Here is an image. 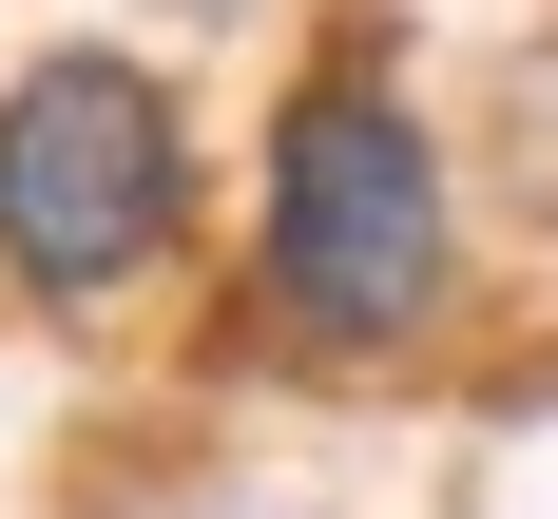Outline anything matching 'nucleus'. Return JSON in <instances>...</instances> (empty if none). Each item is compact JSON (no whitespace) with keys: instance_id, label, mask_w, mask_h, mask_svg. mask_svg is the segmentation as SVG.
Returning <instances> with one entry per match:
<instances>
[{"instance_id":"nucleus-1","label":"nucleus","mask_w":558,"mask_h":519,"mask_svg":"<svg viewBox=\"0 0 558 519\" xmlns=\"http://www.w3.org/2000/svg\"><path fill=\"white\" fill-rule=\"evenodd\" d=\"M251 308L308 366H404L462 328V173L386 39H328L251 155Z\"/></svg>"},{"instance_id":"nucleus-2","label":"nucleus","mask_w":558,"mask_h":519,"mask_svg":"<svg viewBox=\"0 0 558 519\" xmlns=\"http://www.w3.org/2000/svg\"><path fill=\"white\" fill-rule=\"evenodd\" d=\"M193 250V97L116 39H58L0 77V288L116 308Z\"/></svg>"},{"instance_id":"nucleus-3","label":"nucleus","mask_w":558,"mask_h":519,"mask_svg":"<svg viewBox=\"0 0 558 519\" xmlns=\"http://www.w3.org/2000/svg\"><path fill=\"white\" fill-rule=\"evenodd\" d=\"M135 20H193V0H135Z\"/></svg>"}]
</instances>
